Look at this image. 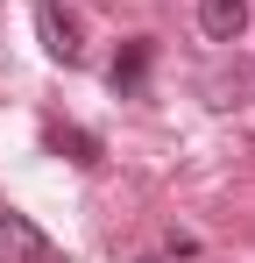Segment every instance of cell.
<instances>
[{
	"label": "cell",
	"instance_id": "8992f818",
	"mask_svg": "<svg viewBox=\"0 0 255 263\" xmlns=\"http://www.w3.org/2000/svg\"><path fill=\"white\" fill-rule=\"evenodd\" d=\"M0 206H7V199H0Z\"/></svg>",
	"mask_w": 255,
	"mask_h": 263
},
{
	"label": "cell",
	"instance_id": "6da1fadb",
	"mask_svg": "<svg viewBox=\"0 0 255 263\" xmlns=\"http://www.w3.org/2000/svg\"><path fill=\"white\" fill-rule=\"evenodd\" d=\"M36 36H42V50H50V64H78V57H85L78 14L57 7V0H42V7H36Z\"/></svg>",
	"mask_w": 255,
	"mask_h": 263
},
{
	"label": "cell",
	"instance_id": "5b68a950",
	"mask_svg": "<svg viewBox=\"0 0 255 263\" xmlns=\"http://www.w3.org/2000/svg\"><path fill=\"white\" fill-rule=\"evenodd\" d=\"M42 142H50L57 157H71V164H85V171L99 164V135H92V128H71V121H50V128H42Z\"/></svg>",
	"mask_w": 255,
	"mask_h": 263
},
{
	"label": "cell",
	"instance_id": "277c9868",
	"mask_svg": "<svg viewBox=\"0 0 255 263\" xmlns=\"http://www.w3.org/2000/svg\"><path fill=\"white\" fill-rule=\"evenodd\" d=\"M248 7L255 0H199V29H206L213 43H234L248 29Z\"/></svg>",
	"mask_w": 255,
	"mask_h": 263
},
{
	"label": "cell",
	"instance_id": "7a4b0ae2",
	"mask_svg": "<svg viewBox=\"0 0 255 263\" xmlns=\"http://www.w3.org/2000/svg\"><path fill=\"white\" fill-rule=\"evenodd\" d=\"M0 242H7V263H57V242L14 206H0Z\"/></svg>",
	"mask_w": 255,
	"mask_h": 263
},
{
	"label": "cell",
	"instance_id": "3957f363",
	"mask_svg": "<svg viewBox=\"0 0 255 263\" xmlns=\"http://www.w3.org/2000/svg\"><path fill=\"white\" fill-rule=\"evenodd\" d=\"M149 57H156V43H149V36H128L121 50H114V64H107V86L121 92H142V79H149Z\"/></svg>",
	"mask_w": 255,
	"mask_h": 263
}]
</instances>
